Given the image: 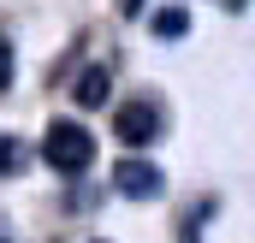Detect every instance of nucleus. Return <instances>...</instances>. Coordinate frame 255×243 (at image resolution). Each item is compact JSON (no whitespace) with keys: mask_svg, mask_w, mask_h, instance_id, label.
Segmentation results:
<instances>
[{"mask_svg":"<svg viewBox=\"0 0 255 243\" xmlns=\"http://www.w3.org/2000/svg\"><path fill=\"white\" fill-rule=\"evenodd\" d=\"M77 101H83V107H101V101H107V71H101V65H89V71L77 77Z\"/></svg>","mask_w":255,"mask_h":243,"instance_id":"4","label":"nucleus"},{"mask_svg":"<svg viewBox=\"0 0 255 243\" xmlns=\"http://www.w3.org/2000/svg\"><path fill=\"white\" fill-rule=\"evenodd\" d=\"M190 30V12L184 6H166V12H154V36H166V42H178Z\"/></svg>","mask_w":255,"mask_h":243,"instance_id":"5","label":"nucleus"},{"mask_svg":"<svg viewBox=\"0 0 255 243\" xmlns=\"http://www.w3.org/2000/svg\"><path fill=\"white\" fill-rule=\"evenodd\" d=\"M113 190H119V196H136V202H148V196L166 190V178H160V166H148V160H119V166H113Z\"/></svg>","mask_w":255,"mask_h":243,"instance_id":"3","label":"nucleus"},{"mask_svg":"<svg viewBox=\"0 0 255 243\" xmlns=\"http://www.w3.org/2000/svg\"><path fill=\"white\" fill-rule=\"evenodd\" d=\"M0 243H12V238H0Z\"/></svg>","mask_w":255,"mask_h":243,"instance_id":"8","label":"nucleus"},{"mask_svg":"<svg viewBox=\"0 0 255 243\" xmlns=\"http://www.w3.org/2000/svg\"><path fill=\"white\" fill-rule=\"evenodd\" d=\"M113 130H119L125 148L154 142V136H160V101H125V107L113 113Z\"/></svg>","mask_w":255,"mask_h":243,"instance_id":"2","label":"nucleus"},{"mask_svg":"<svg viewBox=\"0 0 255 243\" xmlns=\"http://www.w3.org/2000/svg\"><path fill=\"white\" fill-rule=\"evenodd\" d=\"M12 83V42H6V30H0V89Z\"/></svg>","mask_w":255,"mask_h":243,"instance_id":"7","label":"nucleus"},{"mask_svg":"<svg viewBox=\"0 0 255 243\" xmlns=\"http://www.w3.org/2000/svg\"><path fill=\"white\" fill-rule=\"evenodd\" d=\"M18 160H24V154H18V142H12V136H0V178H6V172H18Z\"/></svg>","mask_w":255,"mask_h":243,"instance_id":"6","label":"nucleus"},{"mask_svg":"<svg viewBox=\"0 0 255 243\" xmlns=\"http://www.w3.org/2000/svg\"><path fill=\"white\" fill-rule=\"evenodd\" d=\"M42 160H48L54 172H83V166L95 160V136H89L83 124L54 119V124H48V136H42Z\"/></svg>","mask_w":255,"mask_h":243,"instance_id":"1","label":"nucleus"}]
</instances>
